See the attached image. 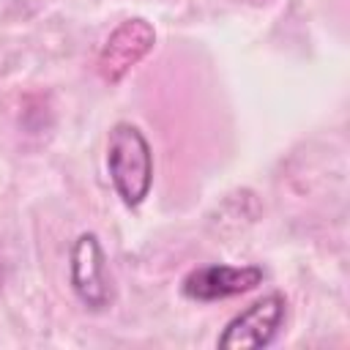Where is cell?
Here are the masks:
<instances>
[{
	"instance_id": "6da1fadb",
	"label": "cell",
	"mask_w": 350,
	"mask_h": 350,
	"mask_svg": "<svg viewBox=\"0 0 350 350\" xmlns=\"http://www.w3.org/2000/svg\"><path fill=\"white\" fill-rule=\"evenodd\" d=\"M107 170L109 180L126 208L145 202L153 186V153L139 126L120 120L107 137Z\"/></svg>"
},
{
	"instance_id": "7a4b0ae2",
	"label": "cell",
	"mask_w": 350,
	"mask_h": 350,
	"mask_svg": "<svg viewBox=\"0 0 350 350\" xmlns=\"http://www.w3.org/2000/svg\"><path fill=\"white\" fill-rule=\"evenodd\" d=\"M68 284L74 295L93 312L112 304V284L107 273V254L96 232H82L68 254Z\"/></svg>"
},
{
	"instance_id": "3957f363",
	"label": "cell",
	"mask_w": 350,
	"mask_h": 350,
	"mask_svg": "<svg viewBox=\"0 0 350 350\" xmlns=\"http://www.w3.org/2000/svg\"><path fill=\"white\" fill-rule=\"evenodd\" d=\"M287 298L282 293H268L238 312L224 331L219 334L216 345L224 350H243V347H268L279 328L284 325Z\"/></svg>"
},
{
	"instance_id": "277c9868",
	"label": "cell",
	"mask_w": 350,
	"mask_h": 350,
	"mask_svg": "<svg viewBox=\"0 0 350 350\" xmlns=\"http://www.w3.org/2000/svg\"><path fill=\"white\" fill-rule=\"evenodd\" d=\"M156 44V30L148 19L131 16L123 19L104 41L98 57H96V71L107 85H118Z\"/></svg>"
},
{
	"instance_id": "5b68a950",
	"label": "cell",
	"mask_w": 350,
	"mask_h": 350,
	"mask_svg": "<svg viewBox=\"0 0 350 350\" xmlns=\"http://www.w3.org/2000/svg\"><path fill=\"white\" fill-rule=\"evenodd\" d=\"M265 271L260 265H227V262H213V265H200L189 271L180 282V293L191 301H221L232 295H243L262 284Z\"/></svg>"
},
{
	"instance_id": "8992f818",
	"label": "cell",
	"mask_w": 350,
	"mask_h": 350,
	"mask_svg": "<svg viewBox=\"0 0 350 350\" xmlns=\"http://www.w3.org/2000/svg\"><path fill=\"white\" fill-rule=\"evenodd\" d=\"M0 284H3V265H0Z\"/></svg>"
}]
</instances>
